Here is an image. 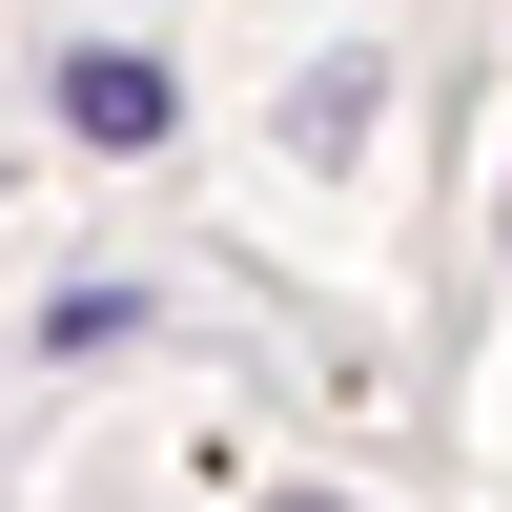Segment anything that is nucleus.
I'll use <instances>...</instances> for the list:
<instances>
[{
  "mask_svg": "<svg viewBox=\"0 0 512 512\" xmlns=\"http://www.w3.org/2000/svg\"><path fill=\"white\" fill-rule=\"evenodd\" d=\"M287 512H349V492H287Z\"/></svg>",
  "mask_w": 512,
  "mask_h": 512,
  "instance_id": "f03ea898",
  "label": "nucleus"
},
{
  "mask_svg": "<svg viewBox=\"0 0 512 512\" xmlns=\"http://www.w3.org/2000/svg\"><path fill=\"white\" fill-rule=\"evenodd\" d=\"M164 123H185V82H164L144 41H82V62H62V144H103V164H144Z\"/></svg>",
  "mask_w": 512,
  "mask_h": 512,
  "instance_id": "f257e3e1",
  "label": "nucleus"
}]
</instances>
